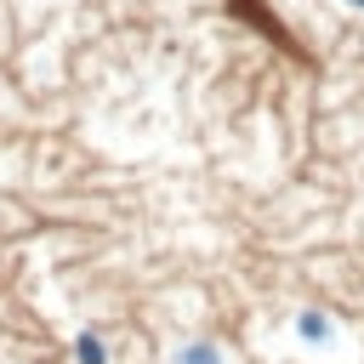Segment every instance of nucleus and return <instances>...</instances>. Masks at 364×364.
<instances>
[{
  "instance_id": "obj_1",
  "label": "nucleus",
  "mask_w": 364,
  "mask_h": 364,
  "mask_svg": "<svg viewBox=\"0 0 364 364\" xmlns=\"http://www.w3.org/2000/svg\"><path fill=\"white\" fill-rule=\"evenodd\" d=\"M301 336L307 341H324V313H301Z\"/></svg>"
},
{
  "instance_id": "obj_2",
  "label": "nucleus",
  "mask_w": 364,
  "mask_h": 364,
  "mask_svg": "<svg viewBox=\"0 0 364 364\" xmlns=\"http://www.w3.org/2000/svg\"><path fill=\"white\" fill-rule=\"evenodd\" d=\"M80 358H85V364H102V347H97V336H80Z\"/></svg>"
},
{
  "instance_id": "obj_3",
  "label": "nucleus",
  "mask_w": 364,
  "mask_h": 364,
  "mask_svg": "<svg viewBox=\"0 0 364 364\" xmlns=\"http://www.w3.org/2000/svg\"><path fill=\"white\" fill-rule=\"evenodd\" d=\"M182 364H216V353H210V347H188V353H182Z\"/></svg>"
},
{
  "instance_id": "obj_4",
  "label": "nucleus",
  "mask_w": 364,
  "mask_h": 364,
  "mask_svg": "<svg viewBox=\"0 0 364 364\" xmlns=\"http://www.w3.org/2000/svg\"><path fill=\"white\" fill-rule=\"evenodd\" d=\"M353 6H364V0H353Z\"/></svg>"
}]
</instances>
